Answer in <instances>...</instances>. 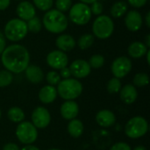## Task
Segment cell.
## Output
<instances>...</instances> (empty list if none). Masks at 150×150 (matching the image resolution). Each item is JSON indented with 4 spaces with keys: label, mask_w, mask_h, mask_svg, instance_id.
Instances as JSON below:
<instances>
[{
    "label": "cell",
    "mask_w": 150,
    "mask_h": 150,
    "mask_svg": "<svg viewBox=\"0 0 150 150\" xmlns=\"http://www.w3.org/2000/svg\"><path fill=\"white\" fill-rule=\"evenodd\" d=\"M7 117L8 119L13 122V123H20L22 121H24V119L25 117L24 111L18 107V106H13L11 108H10L7 112Z\"/></svg>",
    "instance_id": "obj_23"
},
{
    "label": "cell",
    "mask_w": 150,
    "mask_h": 150,
    "mask_svg": "<svg viewBox=\"0 0 150 150\" xmlns=\"http://www.w3.org/2000/svg\"><path fill=\"white\" fill-rule=\"evenodd\" d=\"M28 33L26 22L18 18L9 20L4 30V37L12 42H17L23 40Z\"/></svg>",
    "instance_id": "obj_4"
},
{
    "label": "cell",
    "mask_w": 150,
    "mask_h": 150,
    "mask_svg": "<svg viewBox=\"0 0 150 150\" xmlns=\"http://www.w3.org/2000/svg\"><path fill=\"white\" fill-rule=\"evenodd\" d=\"M88 63L91 69H100L105 64V57L101 54H94L90 58Z\"/></svg>",
    "instance_id": "obj_30"
},
{
    "label": "cell",
    "mask_w": 150,
    "mask_h": 150,
    "mask_svg": "<svg viewBox=\"0 0 150 150\" xmlns=\"http://www.w3.org/2000/svg\"><path fill=\"white\" fill-rule=\"evenodd\" d=\"M91 16L90 6L81 2L72 5L69 12V19L77 25H84L89 23Z\"/></svg>",
    "instance_id": "obj_7"
},
{
    "label": "cell",
    "mask_w": 150,
    "mask_h": 150,
    "mask_svg": "<svg viewBox=\"0 0 150 150\" xmlns=\"http://www.w3.org/2000/svg\"><path fill=\"white\" fill-rule=\"evenodd\" d=\"M145 23H146V25L148 28L150 27V12L148 11L147 14H146V17H145Z\"/></svg>",
    "instance_id": "obj_42"
},
{
    "label": "cell",
    "mask_w": 150,
    "mask_h": 150,
    "mask_svg": "<svg viewBox=\"0 0 150 150\" xmlns=\"http://www.w3.org/2000/svg\"><path fill=\"white\" fill-rule=\"evenodd\" d=\"M42 25L49 33H62L67 29L69 20L63 12L56 9H50L43 16Z\"/></svg>",
    "instance_id": "obj_2"
},
{
    "label": "cell",
    "mask_w": 150,
    "mask_h": 150,
    "mask_svg": "<svg viewBox=\"0 0 150 150\" xmlns=\"http://www.w3.org/2000/svg\"><path fill=\"white\" fill-rule=\"evenodd\" d=\"M33 2L34 7L43 11H47L50 10L54 4V0H33Z\"/></svg>",
    "instance_id": "obj_31"
},
{
    "label": "cell",
    "mask_w": 150,
    "mask_h": 150,
    "mask_svg": "<svg viewBox=\"0 0 150 150\" xmlns=\"http://www.w3.org/2000/svg\"><path fill=\"white\" fill-rule=\"evenodd\" d=\"M6 47V40H5V37L4 35V33L0 31V55L3 53V51L4 50Z\"/></svg>",
    "instance_id": "obj_38"
},
{
    "label": "cell",
    "mask_w": 150,
    "mask_h": 150,
    "mask_svg": "<svg viewBox=\"0 0 150 150\" xmlns=\"http://www.w3.org/2000/svg\"><path fill=\"white\" fill-rule=\"evenodd\" d=\"M46 80L49 83V85L55 86V85H58V83H60L62 78L58 72L52 70V71L47 72V74L46 76Z\"/></svg>",
    "instance_id": "obj_32"
},
{
    "label": "cell",
    "mask_w": 150,
    "mask_h": 150,
    "mask_svg": "<svg viewBox=\"0 0 150 150\" xmlns=\"http://www.w3.org/2000/svg\"><path fill=\"white\" fill-rule=\"evenodd\" d=\"M148 50L149 48L146 47L144 42L134 41L129 45L127 48V53L130 57L134 58V59H139V58L143 57L147 54Z\"/></svg>",
    "instance_id": "obj_21"
},
{
    "label": "cell",
    "mask_w": 150,
    "mask_h": 150,
    "mask_svg": "<svg viewBox=\"0 0 150 150\" xmlns=\"http://www.w3.org/2000/svg\"><path fill=\"white\" fill-rule=\"evenodd\" d=\"M121 87H122V84H121L120 80L119 78L112 77L107 83L106 89H107V91H108L109 93H111V94H116V93H119L120 92Z\"/></svg>",
    "instance_id": "obj_28"
},
{
    "label": "cell",
    "mask_w": 150,
    "mask_h": 150,
    "mask_svg": "<svg viewBox=\"0 0 150 150\" xmlns=\"http://www.w3.org/2000/svg\"><path fill=\"white\" fill-rule=\"evenodd\" d=\"M60 112L64 120H74L76 118V116L79 113V105L74 100H66L61 105Z\"/></svg>",
    "instance_id": "obj_15"
},
{
    "label": "cell",
    "mask_w": 150,
    "mask_h": 150,
    "mask_svg": "<svg viewBox=\"0 0 150 150\" xmlns=\"http://www.w3.org/2000/svg\"><path fill=\"white\" fill-rule=\"evenodd\" d=\"M120 97L123 103L127 105L134 104L138 98V91L134 84H126L120 91Z\"/></svg>",
    "instance_id": "obj_16"
},
{
    "label": "cell",
    "mask_w": 150,
    "mask_h": 150,
    "mask_svg": "<svg viewBox=\"0 0 150 150\" xmlns=\"http://www.w3.org/2000/svg\"><path fill=\"white\" fill-rule=\"evenodd\" d=\"M83 124L80 120H71L68 124V132L73 138H79L83 133Z\"/></svg>",
    "instance_id": "obj_22"
},
{
    "label": "cell",
    "mask_w": 150,
    "mask_h": 150,
    "mask_svg": "<svg viewBox=\"0 0 150 150\" xmlns=\"http://www.w3.org/2000/svg\"><path fill=\"white\" fill-rule=\"evenodd\" d=\"M90 9H91V14H94V15L99 16L103 12V5L98 1H96L94 3H92L91 6H90Z\"/></svg>",
    "instance_id": "obj_34"
},
{
    "label": "cell",
    "mask_w": 150,
    "mask_h": 150,
    "mask_svg": "<svg viewBox=\"0 0 150 150\" xmlns=\"http://www.w3.org/2000/svg\"><path fill=\"white\" fill-rule=\"evenodd\" d=\"M97 123L102 127H110L116 122L115 114L110 110H101L96 115Z\"/></svg>",
    "instance_id": "obj_19"
},
{
    "label": "cell",
    "mask_w": 150,
    "mask_h": 150,
    "mask_svg": "<svg viewBox=\"0 0 150 150\" xmlns=\"http://www.w3.org/2000/svg\"><path fill=\"white\" fill-rule=\"evenodd\" d=\"M133 150H147V149L144 146H137V147H135Z\"/></svg>",
    "instance_id": "obj_45"
},
{
    "label": "cell",
    "mask_w": 150,
    "mask_h": 150,
    "mask_svg": "<svg viewBox=\"0 0 150 150\" xmlns=\"http://www.w3.org/2000/svg\"><path fill=\"white\" fill-rule=\"evenodd\" d=\"M94 43V35L91 33H84L79 37L77 40V46L82 50H86L91 47Z\"/></svg>",
    "instance_id": "obj_25"
},
{
    "label": "cell",
    "mask_w": 150,
    "mask_h": 150,
    "mask_svg": "<svg viewBox=\"0 0 150 150\" xmlns=\"http://www.w3.org/2000/svg\"><path fill=\"white\" fill-rule=\"evenodd\" d=\"M55 45L58 50L62 52H69L75 48L76 41L70 34H60L55 40Z\"/></svg>",
    "instance_id": "obj_17"
},
{
    "label": "cell",
    "mask_w": 150,
    "mask_h": 150,
    "mask_svg": "<svg viewBox=\"0 0 150 150\" xmlns=\"http://www.w3.org/2000/svg\"><path fill=\"white\" fill-rule=\"evenodd\" d=\"M51 121V115L47 109L43 106L36 107L32 113V124L38 129L47 127Z\"/></svg>",
    "instance_id": "obj_10"
},
{
    "label": "cell",
    "mask_w": 150,
    "mask_h": 150,
    "mask_svg": "<svg viewBox=\"0 0 150 150\" xmlns=\"http://www.w3.org/2000/svg\"><path fill=\"white\" fill-rule=\"evenodd\" d=\"M145 55L147 56V62H148V64H150V60H149V57H150V50H149V49L148 50V52H147V54H146Z\"/></svg>",
    "instance_id": "obj_46"
},
{
    "label": "cell",
    "mask_w": 150,
    "mask_h": 150,
    "mask_svg": "<svg viewBox=\"0 0 150 150\" xmlns=\"http://www.w3.org/2000/svg\"><path fill=\"white\" fill-rule=\"evenodd\" d=\"M110 150H132V149L126 142H117L111 147Z\"/></svg>",
    "instance_id": "obj_35"
},
{
    "label": "cell",
    "mask_w": 150,
    "mask_h": 150,
    "mask_svg": "<svg viewBox=\"0 0 150 150\" xmlns=\"http://www.w3.org/2000/svg\"><path fill=\"white\" fill-rule=\"evenodd\" d=\"M16 1H23V0H16Z\"/></svg>",
    "instance_id": "obj_49"
},
{
    "label": "cell",
    "mask_w": 150,
    "mask_h": 150,
    "mask_svg": "<svg viewBox=\"0 0 150 150\" xmlns=\"http://www.w3.org/2000/svg\"><path fill=\"white\" fill-rule=\"evenodd\" d=\"M132 69V62L127 56H120L116 58L111 66V70L114 77L123 78L129 74Z\"/></svg>",
    "instance_id": "obj_9"
},
{
    "label": "cell",
    "mask_w": 150,
    "mask_h": 150,
    "mask_svg": "<svg viewBox=\"0 0 150 150\" xmlns=\"http://www.w3.org/2000/svg\"><path fill=\"white\" fill-rule=\"evenodd\" d=\"M69 69L71 72V76L78 79L85 78L91 74V68L89 65L88 62L83 59L75 60L70 64Z\"/></svg>",
    "instance_id": "obj_12"
},
{
    "label": "cell",
    "mask_w": 150,
    "mask_h": 150,
    "mask_svg": "<svg viewBox=\"0 0 150 150\" xmlns=\"http://www.w3.org/2000/svg\"><path fill=\"white\" fill-rule=\"evenodd\" d=\"M20 150H40V149L37 148L36 146H33V145L31 144V145H25Z\"/></svg>",
    "instance_id": "obj_41"
},
{
    "label": "cell",
    "mask_w": 150,
    "mask_h": 150,
    "mask_svg": "<svg viewBox=\"0 0 150 150\" xmlns=\"http://www.w3.org/2000/svg\"><path fill=\"white\" fill-rule=\"evenodd\" d=\"M11 4V0H0V11L6 10Z\"/></svg>",
    "instance_id": "obj_40"
},
{
    "label": "cell",
    "mask_w": 150,
    "mask_h": 150,
    "mask_svg": "<svg viewBox=\"0 0 150 150\" xmlns=\"http://www.w3.org/2000/svg\"><path fill=\"white\" fill-rule=\"evenodd\" d=\"M55 6L56 10L62 12L68 11L72 6V0H55Z\"/></svg>",
    "instance_id": "obj_33"
},
{
    "label": "cell",
    "mask_w": 150,
    "mask_h": 150,
    "mask_svg": "<svg viewBox=\"0 0 150 150\" xmlns=\"http://www.w3.org/2000/svg\"><path fill=\"white\" fill-rule=\"evenodd\" d=\"M59 75H60L61 78H63V79L70 78V76H71V72H70L69 68H68V67L62 68V69H60V74H59Z\"/></svg>",
    "instance_id": "obj_37"
},
{
    "label": "cell",
    "mask_w": 150,
    "mask_h": 150,
    "mask_svg": "<svg viewBox=\"0 0 150 150\" xmlns=\"http://www.w3.org/2000/svg\"><path fill=\"white\" fill-rule=\"evenodd\" d=\"M127 4L124 1H119L112 4L110 12L113 18H120L127 12Z\"/></svg>",
    "instance_id": "obj_24"
},
{
    "label": "cell",
    "mask_w": 150,
    "mask_h": 150,
    "mask_svg": "<svg viewBox=\"0 0 150 150\" xmlns=\"http://www.w3.org/2000/svg\"><path fill=\"white\" fill-rule=\"evenodd\" d=\"M145 45H146V47L149 48L150 47V34H148L147 36H146V39H145V43H144Z\"/></svg>",
    "instance_id": "obj_43"
},
{
    "label": "cell",
    "mask_w": 150,
    "mask_h": 150,
    "mask_svg": "<svg viewBox=\"0 0 150 150\" xmlns=\"http://www.w3.org/2000/svg\"><path fill=\"white\" fill-rule=\"evenodd\" d=\"M114 31V22L107 15H99L92 24L93 35L100 40H105L112 36Z\"/></svg>",
    "instance_id": "obj_5"
},
{
    "label": "cell",
    "mask_w": 150,
    "mask_h": 150,
    "mask_svg": "<svg viewBox=\"0 0 150 150\" xmlns=\"http://www.w3.org/2000/svg\"><path fill=\"white\" fill-rule=\"evenodd\" d=\"M26 25H27L28 32L36 33H39L41 30V28H42V22H41V20L38 17L35 16L33 18H31L30 20L26 21Z\"/></svg>",
    "instance_id": "obj_26"
},
{
    "label": "cell",
    "mask_w": 150,
    "mask_h": 150,
    "mask_svg": "<svg viewBox=\"0 0 150 150\" xmlns=\"http://www.w3.org/2000/svg\"><path fill=\"white\" fill-rule=\"evenodd\" d=\"M25 74L26 79L34 84L40 83L44 79V73L43 70L37 65H28L27 68L25 69Z\"/></svg>",
    "instance_id": "obj_18"
},
{
    "label": "cell",
    "mask_w": 150,
    "mask_h": 150,
    "mask_svg": "<svg viewBox=\"0 0 150 150\" xmlns=\"http://www.w3.org/2000/svg\"><path fill=\"white\" fill-rule=\"evenodd\" d=\"M16 136L21 143L31 145L38 138V130L31 122L22 121L16 128Z\"/></svg>",
    "instance_id": "obj_8"
},
{
    "label": "cell",
    "mask_w": 150,
    "mask_h": 150,
    "mask_svg": "<svg viewBox=\"0 0 150 150\" xmlns=\"http://www.w3.org/2000/svg\"><path fill=\"white\" fill-rule=\"evenodd\" d=\"M48 150H61V149H48Z\"/></svg>",
    "instance_id": "obj_47"
},
{
    "label": "cell",
    "mask_w": 150,
    "mask_h": 150,
    "mask_svg": "<svg viewBox=\"0 0 150 150\" xmlns=\"http://www.w3.org/2000/svg\"><path fill=\"white\" fill-rule=\"evenodd\" d=\"M98 0H80L81 3H83V4H91L92 3L96 2Z\"/></svg>",
    "instance_id": "obj_44"
},
{
    "label": "cell",
    "mask_w": 150,
    "mask_h": 150,
    "mask_svg": "<svg viewBox=\"0 0 150 150\" xmlns=\"http://www.w3.org/2000/svg\"><path fill=\"white\" fill-rule=\"evenodd\" d=\"M1 62L6 70L19 74L24 72L29 65L30 54L23 45L11 44L5 47L1 54Z\"/></svg>",
    "instance_id": "obj_1"
},
{
    "label": "cell",
    "mask_w": 150,
    "mask_h": 150,
    "mask_svg": "<svg viewBox=\"0 0 150 150\" xmlns=\"http://www.w3.org/2000/svg\"><path fill=\"white\" fill-rule=\"evenodd\" d=\"M57 90L54 86L45 85L39 91V99L43 104H51L57 98Z\"/></svg>",
    "instance_id": "obj_20"
},
{
    "label": "cell",
    "mask_w": 150,
    "mask_h": 150,
    "mask_svg": "<svg viewBox=\"0 0 150 150\" xmlns=\"http://www.w3.org/2000/svg\"><path fill=\"white\" fill-rule=\"evenodd\" d=\"M47 65L54 69H62L67 67L69 63V58L65 52L61 50H54L47 55Z\"/></svg>",
    "instance_id": "obj_11"
},
{
    "label": "cell",
    "mask_w": 150,
    "mask_h": 150,
    "mask_svg": "<svg viewBox=\"0 0 150 150\" xmlns=\"http://www.w3.org/2000/svg\"><path fill=\"white\" fill-rule=\"evenodd\" d=\"M142 23H143L142 16L139 11L135 10H132L127 13L125 18V25L129 31L131 32L139 31L142 26Z\"/></svg>",
    "instance_id": "obj_14"
},
{
    "label": "cell",
    "mask_w": 150,
    "mask_h": 150,
    "mask_svg": "<svg viewBox=\"0 0 150 150\" xmlns=\"http://www.w3.org/2000/svg\"><path fill=\"white\" fill-rule=\"evenodd\" d=\"M148 0H128V3L131 6L134 8H141L147 4Z\"/></svg>",
    "instance_id": "obj_36"
},
{
    "label": "cell",
    "mask_w": 150,
    "mask_h": 150,
    "mask_svg": "<svg viewBox=\"0 0 150 150\" xmlns=\"http://www.w3.org/2000/svg\"><path fill=\"white\" fill-rule=\"evenodd\" d=\"M57 94L64 100H74L83 92V84L76 78L61 80L57 85Z\"/></svg>",
    "instance_id": "obj_3"
},
{
    "label": "cell",
    "mask_w": 150,
    "mask_h": 150,
    "mask_svg": "<svg viewBox=\"0 0 150 150\" xmlns=\"http://www.w3.org/2000/svg\"><path fill=\"white\" fill-rule=\"evenodd\" d=\"M3 150H20L18 146L15 143L12 142H9L6 143L4 147H3Z\"/></svg>",
    "instance_id": "obj_39"
},
{
    "label": "cell",
    "mask_w": 150,
    "mask_h": 150,
    "mask_svg": "<svg viewBox=\"0 0 150 150\" xmlns=\"http://www.w3.org/2000/svg\"><path fill=\"white\" fill-rule=\"evenodd\" d=\"M1 116H2V112H1V110H0V119H1Z\"/></svg>",
    "instance_id": "obj_48"
},
{
    "label": "cell",
    "mask_w": 150,
    "mask_h": 150,
    "mask_svg": "<svg viewBox=\"0 0 150 150\" xmlns=\"http://www.w3.org/2000/svg\"><path fill=\"white\" fill-rule=\"evenodd\" d=\"M13 81V75L6 69L0 70V88L9 86Z\"/></svg>",
    "instance_id": "obj_29"
},
{
    "label": "cell",
    "mask_w": 150,
    "mask_h": 150,
    "mask_svg": "<svg viewBox=\"0 0 150 150\" xmlns=\"http://www.w3.org/2000/svg\"><path fill=\"white\" fill-rule=\"evenodd\" d=\"M16 13L19 19L26 22L31 18H33V17H35L36 8L31 2L23 0L18 4L16 9Z\"/></svg>",
    "instance_id": "obj_13"
},
{
    "label": "cell",
    "mask_w": 150,
    "mask_h": 150,
    "mask_svg": "<svg viewBox=\"0 0 150 150\" xmlns=\"http://www.w3.org/2000/svg\"><path fill=\"white\" fill-rule=\"evenodd\" d=\"M149 131V123L142 116L130 119L125 127V134L128 138L139 139L143 137Z\"/></svg>",
    "instance_id": "obj_6"
},
{
    "label": "cell",
    "mask_w": 150,
    "mask_h": 150,
    "mask_svg": "<svg viewBox=\"0 0 150 150\" xmlns=\"http://www.w3.org/2000/svg\"><path fill=\"white\" fill-rule=\"evenodd\" d=\"M133 83L135 87H145L149 83V76L146 73H138L134 76Z\"/></svg>",
    "instance_id": "obj_27"
}]
</instances>
